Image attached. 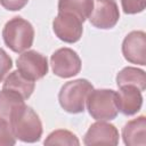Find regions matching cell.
<instances>
[{
  "mask_svg": "<svg viewBox=\"0 0 146 146\" xmlns=\"http://www.w3.org/2000/svg\"><path fill=\"white\" fill-rule=\"evenodd\" d=\"M10 125L15 138L24 143L39 141L42 136V123L39 115L26 105L15 112Z\"/></svg>",
  "mask_w": 146,
  "mask_h": 146,
  "instance_id": "1",
  "label": "cell"
},
{
  "mask_svg": "<svg viewBox=\"0 0 146 146\" xmlns=\"http://www.w3.org/2000/svg\"><path fill=\"white\" fill-rule=\"evenodd\" d=\"M2 38L10 50L14 52H23L33 44L34 29L26 19L14 17L6 23L2 30Z\"/></svg>",
  "mask_w": 146,
  "mask_h": 146,
  "instance_id": "2",
  "label": "cell"
},
{
  "mask_svg": "<svg viewBox=\"0 0 146 146\" xmlns=\"http://www.w3.org/2000/svg\"><path fill=\"white\" fill-rule=\"evenodd\" d=\"M94 89L91 82L86 79H78L66 82L58 94L62 108L71 114L82 113L86 107L88 95Z\"/></svg>",
  "mask_w": 146,
  "mask_h": 146,
  "instance_id": "3",
  "label": "cell"
},
{
  "mask_svg": "<svg viewBox=\"0 0 146 146\" xmlns=\"http://www.w3.org/2000/svg\"><path fill=\"white\" fill-rule=\"evenodd\" d=\"M86 104L89 114L97 121H111L119 114L116 91L111 89H92Z\"/></svg>",
  "mask_w": 146,
  "mask_h": 146,
  "instance_id": "4",
  "label": "cell"
},
{
  "mask_svg": "<svg viewBox=\"0 0 146 146\" xmlns=\"http://www.w3.org/2000/svg\"><path fill=\"white\" fill-rule=\"evenodd\" d=\"M82 23L78 16L71 13L58 11V15L52 22V30L59 40L66 43H74L82 36Z\"/></svg>",
  "mask_w": 146,
  "mask_h": 146,
  "instance_id": "5",
  "label": "cell"
},
{
  "mask_svg": "<svg viewBox=\"0 0 146 146\" xmlns=\"http://www.w3.org/2000/svg\"><path fill=\"white\" fill-rule=\"evenodd\" d=\"M50 65L55 75L59 78H72L81 71V59L71 48H59L50 57Z\"/></svg>",
  "mask_w": 146,
  "mask_h": 146,
  "instance_id": "6",
  "label": "cell"
},
{
  "mask_svg": "<svg viewBox=\"0 0 146 146\" xmlns=\"http://www.w3.org/2000/svg\"><path fill=\"white\" fill-rule=\"evenodd\" d=\"M88 18L90 24L97 29L110 30L114 27L120 18V11L116 1L94 0V7Z\"/></svg>",
  "mask_w": 146,
  "mask_h": 146,
  "instance_id": "7",
  "label": "cell"
},
{
  "mask_svg": "<svg viewBox=\"0 0 146 146\" xmlns=\"http://www.w3.org/2000/svg\"><path fill=\"white\" fill-rule=\"evenodd\" d=\"M18 71L30 80L42 79L48 73L47 57L35 50L24 51L16 60Z\"/></svg>",
  "mask_w": 146,
  "mask_h": 146,
  "instance_id": "8",
  "label": "cell"
},
{
  "mask_svg": "<svg viewBox=\"0 0 146 146\" xmlns=\"http://www.w3.org/2000/svg\"><path fill=\"white\" fill-rule=\"evenodd\" d=\"M122 54L131 64L146 65V34L143 31L130 32L122 42Z\"/></svg>",
  "mask_w": 146,
  "mask_h": 146,
  "instance_id": "9",
  "label": "cell"
},
{
  "mask_svg": "<svg viewBox=\"0 0 146 146\" xmlns=\"http://www.w3.org/2000/svg\"><path fill=\"white\" fill-rule=\"evenodd\" d=\"M84 145H117L119 131L115 125L98 121L90 125L83 137Z\"/></svg>",
  "mask_w": 146,
  "mask_h": 146,
  "instance_id": "10",
  "label": "cell"
},
{
  "mask_svg": "<svg viewBox=\"0 0 146 146\" xmlns=\"http://www.w3.org/2000/svg\"><path fill=\"white\" fill-rule=\"evenodd\" d=\"M119 88V91H116L119 112L127 116L139 112L143 105L141 91L133 86H122Z\"/></svg>",
  "mask_w": 146,
  "mask_h": 146,
  "instance_id": "11",
  "label": "cell"
},
{
  "mask_svg": "<svg viewBox=\"0 0 146 146\" xmlns=\"http://www.w3.org/2000/svg\"><path fill=\"white\" fill-rule=\"evenodd\" d=\"M123 143L128 146H145L146 145V117L138 116L129 121L122 129Z\"/></svg>",
  "mask_w": 146,
  "mask_h": 146,
  "instance_id": "12",
  "label": "cell"
},
{
  "mask_svg": "<svg viewBox=\"0 0 146 146\" xmlns=\"http://www.w3.org/2000/svg\"><path fill=\"white\" fill-rule=\"evenodd\" d=\"M34 81L24 76L19 71L11 72L5 80L2 89L18 94L23 99H27L34 91Z\"/></svg>",
  "mask_w": 146,
  "mask_h": 146,
  "instance_id": "13",
  "label": "cell"
},
{
  "mask_svg": "<svg viewBox=\"0 0 146 146\" xmlns=\"http://www.w3.org/2000/svg\"><path fill=\"white\" fill-rule=\"evenodd\" d=\"M24 105V99L18 94L2 89L0 91V120L10 123L15 112Z\"/></svg>",
  "mask_w": 146,
  "mask_h": 146,
  "instance_id": "14",
  "label": "cell"
},
{
  "mask_svg": "<svg viewBox=\"0 0 146 146\" xmlns=\"http://www.w3.org/2000/svg\"><path fill=\"white\" fill-rule=\"evenodd\" d=\"M117 87L122 86H133L140 91L146 89V75L145 72L137 67L127 66L122 68L116 75Z\"/></svg>",
  "mask_w": 146,
  "mask_h": 146,
  "instance_id": "15",
  "label": "cell"
},
{
  "mask_svg": "<svg viewBox=\"0 0 146 146\" xmlns=\"http://www.w3.org/2000/svg\"><path fill=\"white\" fill-rule=\"evenodd\" d=\"M94 7V0H58V11L71 13L84 22Z\"/></svg>",
  "mask_w": 146,
  "mask_h": 146,
  "instance_id": "16",
  "label": "cell"
},
{
  "mask_svg": "<svg viewBox=\"0 0 146 146\" xmlns=\"http://www.w3.org/2000/svg\"><path fill=\"white\" fill-rule=\"evenodd\" d=\"M44 145H67V146H73V145H80V141L78 137L68 131V130H55L51 133L48 135L46 140L43 141Z\"/></svg>",
  "mask_w": 146,
  "mask_h": 146,
  "instance_id": "17",
  "label": "cell"
},
{
  "mask_svg": "<svg viewBox=\"0 0 146 146\" xmlns=\"http://www.w3.org/2000/svg\"><path fill=\"white\" fill-rule=\"evenodd\" d=\"M15 144L16 138L13 133L10 123L0 120V146H13Z\"/></svg>",
  "mask_w": 146,
  "mask_h": 146,
  "instance_id": "18",
  "label": "cell"
},
{
  "mask_svg": "<svg viewBox=\"0 0 146 146\" xmlns=\"http://www.w3.org/2000/svg\"><path fill=\"white\" fill-rule=\"evenodd\" d=\"M121 6L125 14H138L145 9V0H121Z\"/></svg>",
  "mask_w": 146,
  "mask_h": 146,
  "instance_id": "19",
  "label": "cell"
},
{
  "mask_svg": "<svg viewBox=\"0 0 146 146\" xmlns=\"http://www.w3.org/2000/svg\"><path fill=\"white\" fill-rule=\"evenodd\" d=\"M11 67H13V60L10 56L3 49L0 48V82L3 81L5 76L10 71Z\"/></svg>",
  "mask_w": 146,
  "mask_h": 146,
  "instance_id": "20",
  "label": "cell"
},
{
  "mask_svg": "<svg viewBox=\"0 0 146 146\" xmlns=\"http://www.w3.org/2000/svg\"><path fill=\"white\" fill-rule=\"evenodd\" d=\"M27 2L29 0H0L1 6L7 10H11V11L21 10L26 6Z\"/></svg>",
  "mask_w": 146,
  "mask_h": 146,
  "instance_id": "21",
  "label": "cell"
}]
</instances>
